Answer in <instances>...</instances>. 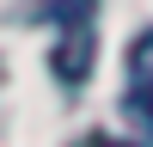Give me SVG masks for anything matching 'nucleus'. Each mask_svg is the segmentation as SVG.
Wrapping results in <instances>:
<instances>
[{
  "label": "nucleus",
  "mask_w": 153,
  "mask_h": 147,
  "mask_svg": "<svg viewBox=\"0 0 153 147\" xmlns=\"http://www.w3.org/2000/svg\"><path fill=\"white\" fill-rule=\"evenodd\" d=\"M43 19L55 24L49 74L61 86H86L98 61V0H43Z\"/></svg>",
  "instance_id": "nucleus-1"
},
{
  "label": "nucleus",
  "mask_w": 153,
  "mask_h": 147,
  "mask_svg": "<svg viewBox=\"0 0 153 147\" xmlns=\"http://www.w3.org/2000/svg\"><path fill=\"white\" fill-rule=\"evenodd\" d=\"M123 110L141 135H153V31H135L129 43V86H123Z\"/></svg>",
  "instance_id": "nucleus-2"
},
{
  "label": "nucleus",
  "mask_w": 153,
  "mask_h": 147,
  "mask_svg": "<svg viewBox=\"0 0 153 147\" xmlns=\"http://www.w3.org/2000/svg\"><path fill=\"white\" fill-rule=\"evenodd\" d=\"M74 147H135V141H117V135H104V129H92V135H80Z\"/></svg>",
  "instance_id": "nucleus-3"
}]
</instances>
